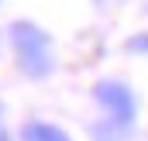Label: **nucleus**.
Segmentation results:
<instances>
[{"instance_id": "obj_3", "label": "nucleus", "mask_w": 148, "mask_h": 141, "mask_svg": "<svg viewBox=\"0 0 148 141\" xmlns=\"http://www.w3.org/2000/svg\"><path fill=\"white\" fill-rule=\"evenodd\" d=\"M21 141H73L69 138V131H62L59 124H48V120H24L21 124Z\"/></svg>"}, {"instance_id": "obj_4", "label": "nucleus", "mask_w": 148, "mask_h": 141, "mask_svg": "<svg viewBox=\"0 0 148 141\" xmlns=\"http://www.w3.org/2000/svg\"><path fill=\"white\" fill-rule=\"evenodd\" d=\"M124 48H127L131 55H148V35H131L124 41Z\"/></svg>"}, {"instance_id": "obj_6", "label": "nucleus", "mask_w": 148, "mask_h": 141, "mask_svg": "<svg viewBox=\"0 0 148 141\" xmlns=\"http://www.w3.org/2000/svg\"><path fill=\"white\" fill-rule=\"evenodd\" d=\"M97 3H103V0H97Z\"/></svg>"}, {"instance_id": "obj_1", "label": "nucleus", "mask_w": 148, "mask_h": 141, "mask_svg": "<svg viewBox=\"0 0 148 141\" xmlns=\"http://www.w3.org/2000/svg\"><path fill=\"white\" fill-rule=\"evenodd\" d=\"M10 45L17 55V69L28 79H45L55 72V55H52V35L38 28L35 21H14L10 28Z\"/></svg>"}, {"instance_id": "obj_2", "label": "nucleus", "mask_w": 148, "mask_h": 141, "mask_svg": "<svg viewBox=\"0 0 148 141\" xmlns=\"http://www.w3.org/2000/svg\"><path fill=\"white\" fill-rule=\"evenodd\" d=\"M93 100L103 107V114L117 127H131L134 117H138V100H134L131 86L121 83V79H100L93 86Z\"/></svg>"}, {"instance_id": "obj_5", "label": "nucleus", "mask_w": 148, "mask_h": 141, "mask_svg": "<svg viewBox=\"0 0 148 141\" xmlns=\"http://www.w3.org/2000/svg\"><path fill=\"white\" fill-rule=\"evenodd\" d=\"M0 141H10V134H7V127L0 124Z\"/></svg>"}]
</instances>
